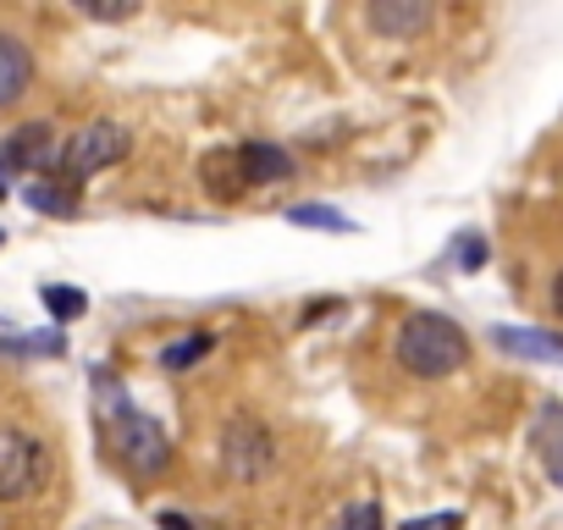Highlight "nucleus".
<instances>
[{
  "label": "nucleus",
  "instance_id": "20e7f679",
  "mask_svg": "<svg viewBox=\"0 0 563 530\" xmlns=\"http://www.w3.org/2000/svg\"><path fill=\"white\" fill-rule=\"evenodd\" d=\"M51 453L29 431H0V503H29L45 486Z\"/></svg>",
  "mask_w": 563,
  "mask_h": 530
},
{
  "label": "nucleus",
  "instance_id": "aec40b11",
  "mask_svg": "<svg viewBox=\"0 0 563 530\" xmlns=\"http://www.w3.org/2000/svg\"><path fill=\"white\" fill-rule=\"evenodd\" d=\"M338 530H387L382 525V503H354L338 514Z\"/></svg>",
  "mask_w": 563,
  "mask_h": 530
},
{
  "label": "nucleus",
  "instance_id": "6e6552de",
  "mask_svg": "<svg viewBox=\"0 0 563 530\" xmlns=\"http://www.w3.org/2000/svg\"><path fill=\"white\" fill-rule=\"evenodd\" d=\"M365 23H371L382 40H415V34L431 29V7H426V0H371Z\"/></svg>",
  "mask_w": 563,
  "mask_h": 530
},
{
  "label": "nucleus",
  "instance_id": "b1692460",
  "mask_svg": "<svg viewBox=\"0 0 563 530\" xmlns=\"http://www.w3.org/2000/svg\"><path fill=\"white\" fill-rule=\"evenodd\" d=\"M0 243H7V232H0Z\"/></svg>",
  "mask_w": 563,
  "mask_h": 530
},
{
  "label": "nucleus",
  "instance_id": "a211bd4d",
  "mask_svg": "<svg viewBox=\"0 0 563 530\" xmlns=\"http://www.w3.org/2000/svg\"><path fill=\"white\" fill-rule=\"evenodd\" d=\"M78 12L95 23H128V18H139V0H78Z\"/></svg>",
  "mask_w": 563,
  "mask_h": 530
},
{
  "label": "nucleus",
  "instance_id": "0eeeda50",
  "mask_svg": "<svg viewBox=\"0 0 563 530\" xmlns=\"http://www.w3.org/2000/svg\"><path fill=\"white\" fill-rule=\"evenodd\" d=\"M238 172H243V188H276V183H294L299 177V161L282 150V144H238Z\"/></svg>",
  "mask_w": 563,
  "mask_h": 530
},
{
  "label": "nucleus",
  "instance_id": "ddd939ff",
  "mask_svg": "<svg viewBox=\"0 0 563 530\" xmlns=\"http://www.w3.org/2000/svg\"><path fill=\"white\" fill-rule=\"evenodd\" d=\"M205 354H216V332H188V338L161 349V371H194Z\"/></svg>",
  "mask_w": 563,
  "mask_h": 530
},
{
  "label": "nucleus",
  "instance_id": "5701e85b",
  "mask_svg": "<svg viewBox=\"0 0 563 530\" xmlns=\"http://www.w3.org/2000/svg\"><path fill=\"white\" fill-rule=\"evenodd\" d=\"M552 310H558V316H563V272H558V277H552Z\"/></svg>",
  "mask_w": 563,
  "mask_h": 530
},
{
  "label": "nucleus",
  "instance_id": "f8f14e48",
  "mask_svg": "<svg viewBox=\"0 0 563 530\" xmlns=\"http://www.w3.org/2000/svg\"><path fill=\"white\" fill-rule=\"evenodd\" d=\"M199 183H205L216 199L249 194V188H243V172H238V150H210V155L199 161Z\"/></svg>",
  "mask_w": 563,
  "mask_h": 530
},
{
  "label": "nucleus",
  "instance_id": "4be33fe9",
  "mask_svg": "<svg viewBox=\"0 0 563 530\" xmlns=\"http://www.w3.org/2000/svg\"><path fill=\"white\" fill-rule=\"evenodd\" d=\"M161 530H194V525H188L183 514H161Z\"/></svg>",
  "mask_w": 563,
  "mask_h": 530
},
{
  "label": "nucleus",
  "instance_id": "9b49d317",
  "mask_svg": "<svg viewBox=\"0 0 563 530\" xmlns=\"http://www.w3.org/2000/svg\"><path fill=\"white\" fill-rule=\"evenodd\" d=\"M530 442H536V459L547 464V481L563 486V404H541Z\"/></svg>",
  "mask_w": 563,
  "mask_h": 530
},
{
  "label": "nucleus",
  "instance_id": "6ab92c4d",
  "mask_svg": "<svg viewBox=\"0 0 563 530\" xmlns=\"http://www.w3.org/2000/svg\"><path fill=\"white\" fill-rule=\"evenodd\" d=\"M0 349L23 354V360H29V354H45V360H51V354H67V338H62V332H40V338H7Z\"/></svg>",
  "mask_w": 563,
  "mask_h": 530
},
{
  "label": "nucleus",
  "instance_id": "2eb2a0df",
  "mask_svg": "<svg viewBox=\"0 0 563 530\" xmlns=\"http://www.w3.org/2000/svg\"><path fill=\"white\" fill-rule=\"evenodd\" d=\"M23 199H29V205H34L40 216H73V210H78V199H73L67 188H56L51 177H34Z\"/></svg>",
  "mask_w": 563,
  "mask_h": 530
},
{
  "label": "nucleus",
  "instance_id": "f03ea898",
  "mask_svg": "<svg viewBox=\"0 0 563 530\" xmlns=\"http://www.w3.org/2000/svg\"><path fill=\"white\" fill-rule=\"evenodd\" d=\"M100 387H106V420H111V442H117V464L133 475V481H155V475H166V464H172V437H166V426L155 420V415H144V409H133L128 404V393H117V382L100 371L95 376Z\"/></svg>",
  "mask_w": 563,
  "mask_h": 530
},
{
  "label": "nucleus",
  "instance_id": "1a4fd4ad",
  "mask_svg": "<svg viewBox=\"0 0 563 530\" xmlns=\"http://www.w3.org/2000/svg\"><path fill=\"white\" fill-rule=\"evenodd\" d=\"M34 89V51L18 34H0V111L23 106V95Z\"/></svg>",
  "mask_w": 563,
  "mask_h": 530
},
{
  "label": "nucleus",
  "instance_id": "412c9836",
  "mask_svg": "<svg viewBox=\"0 0 563 530\" xmlns=\"http://www.w3.org/2000/svg\"><path fill=\"white\" fill-rule=\"evenodd\" d=\"M398 530H464V514H420V519H409V525H398Z\"/></svg>",
  "mask_w": 563,
  "mask_h": 530
},
{
  "label": "nucleus",
  "instance_id": "4468645a",
  "mask_svg": "<svg viewBox=\"0 0 563 530\" xmlns=\"http://www.w3.org/2000/svg\"><path fill=\"white\" fill-rule=\"evenodd\" d=\"M40 299H45V310L67 327V321H78V316H89V294L84 288H67V283H45L40 288Z\"/></svg>",
  "mask_w": 563,
  "mask_h": 530
},
{
  "label": "nucleus",
  "instance_id": "f3484780",
  "mask_svg": "<svg viewBox=\"0 0 563 530\" xmlns=\"http://www.w3.org/2000/svg\"><path fill=\"white\" fill-rule=\"evenodd\" d=\"M448 260L459 265V272H481V265H486V238L481 232H459L453 249H448Z\"/></svg>",
  "mask_w": 563,
  "mask_h": 530
},
{
  "label": "nucleus",
  "instance_id": "f257e3e1",
  "mask_svg": "<svg viewBox=\"0 0 563 530\" xmlns=\"http://www.w3.org/2000/svg\"><path fill=\"white\" fill-rule=\"evenodd\" d=\"M393 360L404 376L415 382H448L453 371L470 365V338L453 316H437V310H409L393 332Z\"/></svg>",
  "mask_w": 563,
  "mask_h": 530
},
{
  "label": "nucleus",
  "instance_id": "423d86ee",
  "mask_svg": "<svg viewBox=\"0 0 563 530\" xmlns=\"http://www.w3.org/2000/svg\"><path fill=\"white\" fill-rule=\"evenodd\" d=\"M56 155H62V144H56V128L51 122H29V128L0 139V172L45 177V172H56Z\"/></svg>",
  "mask_w": 563,
  "mask_h": 530
},
{
  "label": "nucleus",
  "instance_id": "39448f33",
  "mask_svg": "<svg viewBox=\"0 0 563 530\" xmlns=\"http://www.w3.org/2000/svg\"><path fill=\"white\" fill-rule=\"evenodd\" d=\"M271 459H276V442H271V431L254 415H232L221 426V470H227V481L249 486V481H260L271 470Z\"/></svg>",
  "mask_w": 563,
  "mask_h": 530
},
{
  "label": "nucleus",
  "instance_id": "7ed1b4c3",
  "mask_svg": "<svg viewBox=\"0 0 563 530\" xmlns=\"http://www.w3.org/2000/svg\"><path fill=\"white\" fill-rule=\"evenodd\" d=\"M128 150H133V133H128L122 122L100 117V122L78 128V133L62 144V155H56V172H62V183H67V188H78V183H89L95 172H106V166L128 161Z\"/></svg>",
  "mask_w": 563,
  "mask_h": 530
},
{
  "label": "nucleus",
  "instance_id": "dca6fc26",
  "mask_svg": "<svg viewBox=\"0 0 563 530\" xmlns=\"http://www.w3.org/2000/svg\"><path fill=\"white\" fill-rule=\"evenodd\" d=\"M288 221L294 227H310V232H354V221L343 210H332V205H294Z\"/></svg>",
  "mask_w": 563,
  "mask_h": 530
},
{
  "label": "nucleus",
  "instance_id": "9d476101",
  "mask_svg": "<svg viewBox=\"0 0 563 530\" xmlns=\"http://www.w3.org/2000/svg\"><path fill=\"white\" fill-rule=\"evenodd\" d=\"M492 343H497L503 354H519V360H547V365H563V338L536 332V327H492Z\"/></svg>",
  "mask_w": 563,
  "mask_h": 530
}]
</instances>
